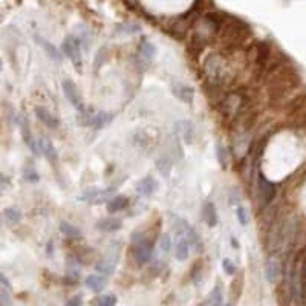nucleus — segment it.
<instances>
[{"instance_id": "obj_23", "label": "nucleus", "mask_w": 306, "mask_h": 306, "mask_svg": "<svg viewBox=\"0 0 306 306\" xmlns=\"http://www.w3.org/2000/svg\"><path fill=\"white\" fill-rule=\"evenodd\" d=\"M4 214H5L7 220L11 222V223H19V222L22 220V211L17 210V208H14V207L5 208V210H4Z\"/></svg>"}, {"instance_id": "obj_32", "label": "nucleus", "mask_w": 306, "mask_h": 306, "mask_svg": "<svg viewBox=\"0 0 306 306\" xmlns=\"http://www.w3.org/2000/svg\"><path fill=\"white\" fill-rule=\"evenodd\" d=\"M82 304H83L82 295H73V297H70V298L67 300V303H66V306H82Z\"/></svg>"}, {"instance_id": "obj_11", "label": "nucleus", "mask_w": 306, "mask_h": 306, "mask_svg": "<svg viewBox=\"0 0 306 306\" xmlns=\"http://www.w3.org/2000/svg\"><path fill=\"white\" fill-rule=\"evenodd\" d=\"M280 263L276 259H268L265 265V277L270 283H276L280 277Z\"/></svg>"}, {"instance_id": "obj_29", "label": "nucleus", "mask_w": 306, "mask_h": 306, "mask_svg": "<svg viewBox=\"0 0 306 306\" xmlns=\"http://www.w3.org/2000/svg\"><path fill=\"white\" fill-rule=\"evenodd\" d=\"M157 167H158V170H160L164 176H169V175H170L172 164H170L169 161H166V160H160V161L157 163Z\"/></svg>"}, {"instance_id": "obj_3", "label": "nucleus", "mask_w": 306, "mask_h": 306, "mask_svg": "<svg viewBox=\"0 0 306 306\" xmlns=\"http://www.w3.org/2000/svg\"><path fill=\"white\" fill-rule=\"evenodd\" d=\"M61 49L66 54V57L73 63V66L76 69L82 66V48H80L79 38H76L75 35H69V37L64 38Z\"/></svg>"}, {"instance_id": "obj_8", "label": "nucleus", "mask_w": 306, "mask_h": 306, "mask_svg": "<svg viewBox=\"0 0 306 306\" xmlns=\"http://www.w3.org/2000/svg\"><path fill=\"white\" fill-rule=\"evenodd\" d=\"M19 124H20V132H22V136H23L25 144L31 148V151L34 153V155H40V148H38V144L34 141V136H32V133H31L28 120L23 118V117H20Z\"/></svg>"}, {"instance_id": "obj_7", "label": "nucleus", "mask_w": 306, "mask_h": 306, "mask_svg": "<svg viewBox=\"0 0 306 306\" xmlns=\"http://www.w3.org/2000/svg\"><path fill=\"white\" fill-rule=\"evenodd\" d=\"M135 190L139 196H151L158 190V181L153 176H144L136 182Z\"/></svg>"}, {"instance_id": "obj_20", "label": "nucleus", "mask_w": 306, "mask_h": 306, "mask_svg": "<svg viewBox=\"0 0 306 306\" xmlns=\"http://www.w3.org/2000/svg\"><path fill=\"white\" fill-rule=\"evenodd\" d=\"M201 306H222V292L219 288H214L205 298Z\"/></svg>"}, {"instance_id": "obj_35", "label": "nucleus", "mask_w": 306, "mask_h": 306, "mask_svg": "<svg viewBox=\"0 0 306 306\" xmlns=\"http://www.w3.org/2000/svg\"><path fill=\"white\" fill-rule=\"evenodd\" d=\"M223 306H232V304H223Z\"/></svg>"}, {"instance_id": "obj_16", "label": "nucleus", "mask_w": 306, "mask_h": 306, "mask_svg": "<svg viewBox=\"0 0 306 306\" xmlns=\"http://www.w3.org/2000/svg\"><path fill=\"white\" fill-rule=\"evenodd\" d=\"M202 219L210 228L217 225V211H216V207L213 202L208 201L202 205Z\"/></svg>"}, {"instance_id": "obj_1", "label": "nucleus", "mask_w": 306, "mask_h": 306, "mask_svg": "<svg viewBox=\"0 0 306 306\" xmlns=\"http://www.w3.org/2000/svg\"><path fill=\"white\" fill-rule=\"evenodd\" d=\"M118 259H120V245L112 244L106 250L104 256L97 262V265H95L97 271H100L103 274H112L115 271V268H117Z\"/></svg>"}, {"instance_id": "obj_33", "label": "nucleus", "mask_w": 306, "mask_h": 306, "mask_svg": "<svg viewBox=\"0 0 306 306\" xmlns=\"http://www.w3.org/2000/svg\"><path fill=\"white\" fill-rule=\"evenodd\" d=\"M0 285H4L5 288H11V282L8 280V277L0 271Z\"/></svg>"}, {"instance_id": "obj_31", "label": "nucleus", "mask_w": 306, "mask_h": 306, "mask_svg": "<svg viewBox=\"0 0 306 306\" xmlns=\"http://www.w3.org/2000/svg\"><path fill=\"white\" fill-rule=\"evenodd\" d=\"M25 179L29 181V182H37L38 181V173L32 169H28L25 170Z\"/></svg>"}, {"instance_id": "obj_15", "label": "nucleus", "mask_w": 306, "mask_h": 306, "mask_svg": "<svg viewBox=\"0 0 306 306\" xmlns=\"http://www.w3.org/2000/svg\"><path fill=\"white\" fill-rule=\"evenodd\" d=\"M259 191L265 202H270L274 198V185L268 181L262 173H259Z\"/></svg>"}, {"instance_id": "obj_5", "label": "nucleus", "mask_w": 306, "mask_h": 306, "mask_svg": "<svg viewBox=\"0 0 306 306\" xmlns=\"http://www.w3.org/2000/svg\"><path fill=\"white\" fill-rule=\"evenodd\" d=\"M113 193H115L113 187H110V188H94V190L86 191V193L82 196V199L89 201L92 204H101V202H107Z\"/></svg>"}, {"instance_id": "obj_28", "label": "nucleus", "mask_w": 306, "mask_h": 306, "mask_svg": "<svg viewBox=\"0 0 306 306\" xmlns=\"http://www.w3.org/2000/svg\"><path fill=\"white\" fill-rule=\"evenodd\" d=\"M236 216H238V220H239V223L241 225H248V220H250V217H248V211H247V208H244V207H239L238 208V211H236Z\"/></svg>"}, {"instance_id": "obj_19", "label": "nucleus", "mask_w": 306, "mask_h": 306, "mask_svg": "<svg viewBox=\"0 0 306 306\" xmlns=\"http://www.w3.org/2000/svg\"><path fill=\"white\" fill-rule=\"evenodd\" d=\"M110 120H112L110 113H107V112H97L94 117H92L91 124H92L94 129H103V127H106L110 123Z\"/></svg>"}, {"instance_id": "obj_10", "label": "nucleus", "mask_w": 306, "mask_h": 306, "mask_svg": "<svg viewBox=\"0 0 306 306\" xmlns=\"http://www.w3.org/2000/svg\"><path fill=\"white\" fill-rule=\"evenodd\" d=\"M34 112H35V117L40 120L45 126H48L49 129H57V127H58V124H60L58 118H55L54 113H51L46 107L37 106V107L34 109Z\"/></svg>"}, {"instance_id": "obj_9", "label": "nucleus", "mask_w": 306, "mask_h": 306, "mask_svg": "<svg viewBox=\"0 0 306 306\" xmlns=\"http://www.w3.org/2000/svg\"><path fill=\"white\" fill-rule=\"evenodd\" d=\"M37 144H38V148H40V153H43L45 158H46L52 166H55V164L58 163V153H57L54 144H52L46 136L38 139Z\"/></svg>"}, {"instance_id": "obj_30", "label": "nucleus", "mask_w": 306, "mask_h": 306, "mask_svg": "<svg viewBox=\"0 0 306 306\" xmlns=\"http://www.w3.org/2000/svg\"><path fill=\"white\" fill-rule=\"evenodd\" d=\"M160 247L164 253H169L170 248H172V238L169 235H163L161 239H160Z\"/></svg>"}, {"instance_id": "obj_22", "label": "nucleus", "mask_w": 306, "mask_h": 306, "mask_svg": "<svg viewBox=\"0 0 306 306\" xmlns=\"http://www.w3.org/2000/svg\"><path fill=\"white\" fill-rule=\"evenodd\" d=\"M139 52H141V55H142L144 58L151 60L153 57H155V54H157V48L153 46L150 42L144 40V42L141 43V46H139Z\"/></svg>"}, {"instance_id": "obj_36", "label": "nucleus", "mask_w": 306, "mask_h": 306, "mask_svg": "<svg viewBox=\"0 0 306 306\" xmlns=\"http://www.w3.org/2000/svg\"><path fill=\"white\" fill-rule=\"evenodd\" d=\"M0 225H2V220H0Z\"/></svg>"}, {"instance_id": "obj_18", "label": "nucleus", "mask_w": 306, "mask_h": 306, "mask_svg": "<svg viewBox=\"0 0 306 306\" xmlns=\"http://www.w3.org/2000/svg\"><path fill=\"white\" fill-rule=\"evenodd\" d=\"M60 232H61L66 238H69V239H80V238H82V232H80V230L76 228L75 225L66 222V220H61V222H60Z\"/></svg>"}, {"instance_id": "obj_21", "label": "nucleus", "mask_w": 306, "mask_h": 306, "mask_svg": "<svg viewBox=\"0 0 306 306\" xmlns=\"http://www.w3.org/2000/svg\"><path fill=\"white\" fill-rule=\"evenodd\" d=\"M175 256L178 260H185L188 257V242L185 239H179L175 247Z\"/></svg>"}, {"instance_id": "obj_6", "label": "nucleus", "mask_w": 306, "mask_h": 306, "mask_svg": "<svg viewBox=\"0 0 306 306\" xmlns=\"http://www.w3.org/2000/svg\"><path fill=\"white\" fill-rule=\"evenodd\" d=\"M172 94L182 103L185 104H191L193 103V98H195V89L185 85V83H173L172 85Z\"/></svg>"}, {"instance_id": "obj_24", "label": "nucleus", "mask_w": 306, "mask_h": 306, "mask_svg": "<svg viewBox=\"0 0 306 306\" xmlns=\"http://www.w3.org/2000/svg\"><path fill=\"white\" fill-rule=\"evenodd\" d=\"M216 158H217L219 164L222 166V169H225L226 163H228V150L223 145H217V148H216Z\"/></svg>"}, {"instance_id": "obj_34", "label": "nucleus", "mask_w": 306, "mask_h": 306, "mask_svg": "<svg viewBox=\"0 0 306 306\" xmlns=\"http://www.w3.org/2000/svg\"><path fill=\"white\" fill-rule=\"evenodd\" d=\"M4 69V61H2V58H0V70Z\"/></svg>"}, {"instance_id": "obj_27", "label": "nucleus", "mask_w": 306, "mask_h": 306, "mask_svg": "<svg viewBox=\"0 0 306 306\" xmlns=\"http://www.w3.org/2000/svg\"><path fill=\"white\" fill-rule=\"evenodd\" d=\"M115 303H117V297L113 294H106L98 298V306H115Z\"/></svg>"}, {"instance_id": "obj_17", "label": "nucleus", "mask_w": 306, "mask_h": 306, "mask_svg": "<svg viewBox=\"0 0 306 306\" xmlns=\"http://www.w3.org/2000/svg\"><path fill=\"white\" fill-rule=\"evenodd\" d=\"M86 286L91 289V291H94V292H101L103 289H104V286H106V279L104 277H101V276H98V274H91V276H88L86 277Z\"/></svg>"}, {"instance_id": "obj_13", "label": "nucleus", "mask_w": 306, "mask_h": 306, "mask_svg": "<svg viewBox=\"0 0 306 306\" xmlns=\"http://www.w3.org/2000/svg\"><path fill=\"white\" fill-rule=\"evenodd\" d=\"M127 205H129V198L126 195H115L107 201L106 208L109 213H117L127 208Z\"/></svg>"}, {"instance_id": "obj_2", "label": "nucleus", "mask_w": 306, "mask_h": 306, "mask_svg": "<svg viewBox=\"0 0 306 306\" xmlns=\"http://www.w3.org/2000/svg\"><path fill=\"white\" fill-rule=\"evenodd\" d=\"M133 256L138 265H144L150 260L151 254H153V244L151 241L135 235L133 236Z\"/></svg>"}, {"instance_id": "obj_12", "label": "nucleus", "mask_w": 306, "mask_h": 306, "mask_svg": "<svg viewBox=\"0 0 306 306\" xmlns=\"http://www.w3.org/2000/svg\"><path fill=\"white\" fill-rule=\"evenodd\" d=\"M97 228L103 233H113L123 228V222L117 217H104L97 222Z\"/></svg>"}, {"instance_id": "obj_14", "label": "nucleus", "mask_w": 306, "mask_h": 306, "mask_svg": "<svg viewBox=\"0 0 306 306\" xmlns=\"http://www.w3.org/2000/svg\"><path fill=\"white\" fill-rule=\"evenodd\" d=\"M37 43L43 48L45 54H46L52 61H55V63H61V61H63V54H61L52 43H49L48 40H43V38H40V37H37Z\"/></svg>"}, {"instance_id": "obj_26", "label": "nucleus", "mask_w": 306, "mask_h": 306, "mask_svg": "<svg viewBox=\"0 0 306 306\" xmlns=\"http://www.w3.org/2000/svg\"><path fill=\"white\" fill-rule=\"evenodd\" d=\"M222 270H223V273L225 274H228V276H233L235 273H236V265L233 263V260L232 259H223L222 260Z\"/></svg>"}, {"instance_id": "obj_25", "label": "nucleus", "mask_w": 306, "mask_h": 306, "mask_svg": "<svg viewBox=\"0 0 306 306\" xmlns=\"http://www.w3.org/2000/svg\"><path fill=\"white\" fill-rule=\"evenodd\" d=\"M0 306H14V301L11 298V294L7 288L0 286Z\"/></svg>"}, {"instance_id": "obj_4", "label": "nucleus", "mask_w": 306, "mask_h": 306, "mask_svg": "<svg viewBox=\"0 0 306 306\" xmlns=\"http://www.w3.org/2000/svg\"><path fill=\"white\" fill-rule=\"evenodd\" d=\"M61 89H63V94L66 97V100L76 109V110H82L83 109V97H82V92L79 89L72 80L66 79L61 82Z\"/></svg>"}]
</instances>
